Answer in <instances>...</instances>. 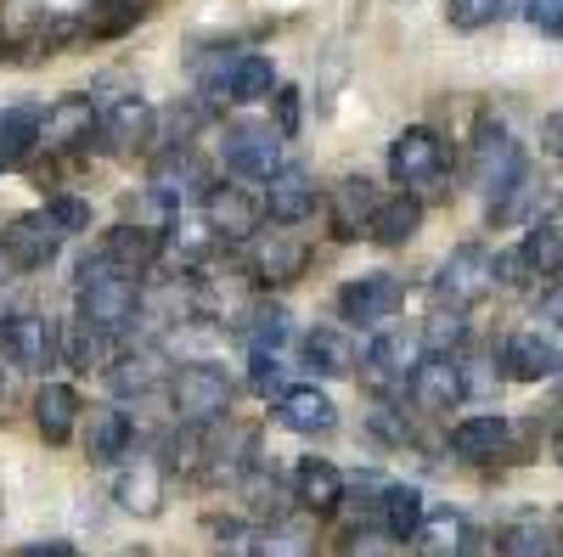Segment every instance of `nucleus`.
<instances>
[{
  "mask_svg": "<svg viewBox=\"0 0 563 557\" xmlns=\"http://www.w3.org/2000/svg\"><path fill=\"white\" fill-rule=\"evenodd\" d=\"M135 315H141V276H119L102 254H90L79 265V321L90 333L113 338Z\"/></svg>",
  "mask_w": 563,
  "mask_h": 557,
  "instance_id": "obj_1",
  "label": "nucleus"
},
{
  "mask_svg": "<svg viewBox=\"0 0 563 557\" xmlns=\"http://www.w3.org/2000/svg\"><path fill=\"white\" fill-rule=\"evenodd\" d=\"M238 400V383H231V371L214 366V360H186L169 371V405H175V423L180 428H209L231 411Z\"/></svg>",
  "mask_w": 563,
  "mask_h": 557,
  "instance_id": "obj_2",
  "label": "nucleus"
},
{
  "mask_svg": "<svg viewBox=\"0 0 563 557\" xmlns=\"http://www.w3.org/2000/svg\"><path fill=\"white\" fill-rule=\"evenodd\" d=\"M467 175H474V186L490 198V209L501 203V198H512L525 186V175H530V164H525V147L512 142L507 130H479V142H474V158H467Z\"/></svg>",
  "mask_w": 563,
  "mask_h": 557,
  "instance_id": "obj_3",
  "label": "nucleus"
},
{
  "mask_svg": "<svg viewBox=\"0 0 563 557\" xmlns=\"http://www.w3.org/2000/svg\"><path fill=\"white\" fill-rule=\"evenodd\" d=\"M389 175L406 186V192H440L445 180V142L429 130V124H411L389 142Z\"/></svg>",
  "mask_w": 563,
  "mask_h": 557,
  "instance_id": "obj_4",
  "label": "nucleus"
},
{
  "mask_svg": "<svg viewBox=\"0 0 563 557\" xmlns=\"http://www.w3.org/2000/svg\"><path fill=\"white\" fill-rule=\"evenodd\" d=\"M0 355H7L18 371H52L63 360V327L52 315L18 310L0 321Z\"/></svg>",
  "mask_w": 563,
  "mask_h": 557,
  "instance_id": "obj_5",
  "label": "nucleus"
},
{
  "mask_svg": "<svg viewBox=\"0 0 563 557\" xmlns=\"http://www.w3.org/2000/svg\"><path fill=\"white\" fill-rule=\"evenodd\" d=\"M490 288H496V254L479 248V243L451 248V259H445L440 276H434V293H440V304H451V310L479 304Z\"/></svg>",
  "mask_w": 563,
  "mask_h": 557,
  "instance_id": "obj_6",
  "label": "nucleus"
},
{
  "mask_svg": "<svg viewBox=\"0 0 563 557\" xmlns=\"http://www.w3.org/2000/svg\"><path fill=\"white\" fill-rule=\"evenodd\" d=\"M220 158L231 175H249V180H271L282 169V135L271 124H254V119H238L220 130Z\"/></svg>",
  "mask_w": 563,
  "mask_h": 557,
  "instance_id": "obj_7",
  "label": "nucleus"
},
{
  "mask_svg": "<svg viewBox=\"0 0 563 557\" xmlns=\"http://www.w3.org/2000/svg\"><path fill=\"white\" fill-rule=\"evenodd\" d=\"M203 220H209V237H220V243H254L265 231V209L249 186H209Z\"/></svg>",
  "mask_w": 563,
  "mask_h": 557,
  "instance_id": "obj_8",
  "label": "nucleus"
},
{
  "mask_svg": "<svg viewBox=\"0 0 563 557\" xmlns=\"http://www.w3.org/2000/svg\"><path fill=\"white\" fill-rule=\"evenodd\" d=\"M406 394H411L417 411H429V416H445L451 405H462V394H467L462 355H422L417 371L406 378Z\"/></svg>",
  "mask_w": 563,
  "mask_h": 557,
  "instance_id": "obj_9",
  "label": "nucleus"
},
{
  "mask_svg": "<svg viewBox=\"0 0 563 557\" xmlns=\"http://www.w3.org/2000/svg\"><path fill=\"white\" fill-rule=\"evenodd\" d=\"M400 304H406V282L389 276V270L355 276V282L339 288V315L350 321V327H378V321H389Z\"/></svg>",
  "mask_w": 563,
  "mask_h": 557,
  "instance_id": "obj_10",
  "label": "nucleus"
},
{
  "mask_svg": "<svg viewBox=\"0 0 563 557\" xmlns=\"http://www.w3.org/2000/svg\"><path fill=\"white\" fill-rule=\"evenodd\" d=\"M417 360H422V338L417 333H378L361 349V378L378 394H389V389H406Z\"/></svg>",
  "mask_w": 563,
  "mask_h": 557,
  "instance_id": "obj_11",
  "label": "nucleus"
},
{
  "mask_svg": "<svg viewBox=\"0 0 563 557\" xmlns=\"http://www.w3.org/2000/svg\"><path fill=\"white\" fill-rule=\"evenodd\" d=\"M90 135H102V113L85 97H63L57 108L40 113V147L45 153H85Z\"/></svg>",
  "mask_w": 563,
  "mask_h": 557,
  "instance_id": "obj_12",
  "label": "nucleus"
},
{
  "mask_svg": "<svg viewBox=\"0 0 563 557\" xmlns=\"http://www.w3.org/2000/svg\"><path fill=\"white\" fill-rule=\"evenodd\" d=\"M316 203H321V192H316L310 169H299V164H282V169L265 180V192H260V209H265V220H276V225H305V220L316 214Z\"/></svg>",
  "mask_w": 563,
  "mask_h": 557,
  "instance_id": "obj_13",
  "label": "nucleus"
},
{
  "mask_svg": "<svg viewBox=\"0 0 563 557\" xmlns=\"http://www.w3.org/2000/svg\"><path fill=\"white\" fill-rule=\"evenodd\" d=\"M378 203H384V192L366 175H344L333 192H327V231H333L339 243L366 237V220H372V209H378Z\"/></svg>",
  "mask_w": 563,
  "mask_h": 557,
  "instance_id": "obj_14",
  "label": "nucleus"
},
{
  "mask_svg": "<svg viewBox=\"0 0 563 557\" xmlns=\"http://www.w3.org/2000/svg\"><path fill=\"white\" fill-rule=\"evenodd\" d=\"M305 265H310V243H299V237H288V231H260L254 237V254H249V276L260 288H282V282H299L305 276Z\"/></svg>",
  "mask_w": 563,
  "mask_h": 557,
  "instance_id": "obj_15",
  "label": "nucleus"
},
{
  "mask_svg": "<svg viewBox=\"0 0 563 557\" xmlns=\"http://www.w3.org/2000/svg\"><path fill=\"white\" fill-rule=\"evenodd\" d=\"M102 142H113V153H153V142H158V113H153V102L119 97V102L102 113Z\"/></svg>",
  "mask_w": 563,
  "mask_h": 557,
  "instance_id": "obj_16",
  "label": "nucleus"
},
{
  "mask_svg": "<svg viewBox=\"0 0 563 557\" xmlns=\"http://www.w3.org/2000/svg\"><path fill=\"white\" fill-rule=\"evenodd\" d=\"M276 423L288 428V434H305V439H321V434H333L339 428V405L327 400L316 383H294L288 394L276 400Z\"/></svg>",
  "mask_w": 563,
  "mask_h": 557,
  "instance_id": "obj_17",
  "label": "nucleus"
},
{
  "mask_svg": "<svg viewBox=\"0 0 563 557\" xmlns=\"http://www.w3.org/2000/svg\"><path fill=\"white\" fill-rule=\"evenodd\" d=\"M0 248L12 254L18 270H45L57 259V248H63V231L45 214H23V220H12L7 231H0Z\"/></svg>",
  "mask_w": 563,
  "mask_h": 557,
  "instance_id": "obj_18",
  "label": "nucleus"
},
{
  "mask_svg": "<svg viewBox=\"0 0 563 557\" xmlns=\"http://www.w3.org/2000/svg\"><path fill=\"white\" fill-rule=\"evenodd\" d=\"M294 501L305 506V513H316V519L339 513V506H344V474L327 456H305L294 468Z\"/></svg>",
  "mask_w": 563,
  "mask_h": 557,
  "instance_id": "obj_19",
  "label": "nucleus"
},
{
  "mask_svg": "<svg viewBox=\"0 0 563 557\" xmlns=\"http://www.w3.org/2000/svg\"><path fill=\"white\" fill-rule=\"evenodd\" d=\"M135 445V423L119 411V405H90L85 416V456L102 461V468H113V461H124Z\"/></svg>",
  "mask_w": 563,
  "mask_h": 557,
  "instance_id": "obj_20",
  "label": "nucleus"
},
{
  "mask_svg": "<svg viewBox=\"0 0 563 557\" xmlns=\"http://www.w3.org/2000/svg\"><path fill=\"white\" fill-rule=\"evenodd\" d=\"M558 366H563V349L541 333H512L501 344V371L507 378H519V383H541V378H558Z\"/></svg>",
  "mask_w": 563,
  "mask_h": 557,
  "instance_id": "obj_21",
  "label": "nucleus"
},
{
  "mask_svg": "<svg viewBox=\"0 0 563 557\" xmlns=\"http://www.w3.org/2000/svg\"><path fill=\"white\" fill-rule=\"evenodd\" d=\"M79 423H85L79 394L68 383H40V394H34V428H40V439L45 445H68Z\"/></svg>",
  "mask_w": 563,
  "mask_h": 557,
  "instance_id": "obj_22",
  "label": "nucleus"
},
{
  "mask_svg": "<svg viewBox=\"0 0 563 557\" xmlns=\"http://www.w3.org/2000/svg\"><path fill=\"white\" fill-rule=\"evenodd\" d=\"M113 495H119V506L124 513H135V519H158L164 513V468L158 461H130V468H119V479H113Z\"/></svg>",
  "mask_w": 563,
  "mask_h": 557,
  "instance_id": "obj_23",
  "label": "nucleus"
},
{
  "mask_svg": "<svg viewBox=\"0 0 563 557\" xmlns=\"http://www.w3.org/2000/svg\"><path fill=\"white\" fill-rule=\"evenodd\" d=\"M119 276H141V270H147L158 254H164V237H158V231H141V225H113L108 231V237H102V248H97Z\"/></svg>",
  "mask_w": 563,
  "mask_h": 557,
  "instance_id": "obj_24",
  "label": "nucleus"
},
{
  "mask_svg": "<svg viewBox=\"0 0 563 557\" xmlns=\"http://www.w3.org/2000/svg\"><path fill=\"white\" fill-rule=\"evenodd\" d=\"M417 231H422V198H411V192L384 198L378 209H372V220H366V237L378 248H406Z\"/></svg>",
  "mask_w": 563,
  "mask_h": 557,
  "instance_id": "obj_25",
  "label": "nucleus"
},
{
  "mask_svg": "<svg viewBox=\"0 0 563 557\" xmlns=\"http://www.w3.org/2000/svg\"><path fill=\"white\" fill-rule=\"evenodd\" d=\"M305 366L316 371V378H350V371L361 366V349L344 327H310L305 333Z\"/></svg>",
  "mask_w": 563,
  "mask_h": 557,
  "instance_id": "obj_26",
  "label": "nucleus"
},
{
  "mask_svg": "<svg viewBox=\"0 0 563 557\" xmlns=\"http://www.w3.org/2000/svg\"><path fill=\"white\" fill-rule=\"evenodd\" d=\"M429 506H422V490L417 484H384L378 490V524H384V541H417Z\"/></svg>",
  "mask_w": 563,
  "mask_h": 557,
  "instance_id": "obj_27",
  "label": "nucleus"
},
{
  "mask_svg": "<svg viewBox=\"0 0 563 557\" xmlns=\"http://www.w3.org/2000/svg\"><path fill=\"white\" fill-rule=\"evenodd\" d=\"M214 90H225L231 102H265L271 90H276V68H271V57L243 52V57H231V63L220 68V85H214Z\"/></svg>",
  "mask_w": 563,
  "mask_h": 557,
  "instance_id": "obj_28",
  "label": "nucleus"
},
{
  "mask_svg": "<svg viewBox=\"0 0 563 557\" xmlns=\"http://www.w3.org/2000/svg\"><path fill=\"white\" fill-rule=\"evenodd\" d=\"M169 378V360L158 355V349H135V355H119L113 366H108V383H113V394H135V400H147L158 383Z\"/></svg>",
  "mask_w": 563,
  "mask_h": 557,
  "instance_id": "obj_29",
  "label": "nucleus"
},
{
  "mask_svg": "<svg viewBox=\"0 0 563 557\" xmlns=\"http://www.w3.org/2000/svg\"><path fill=\"white\" fill-rule=\"evenodd\" d=\"M512 428H507V416H467V423L451 428V450L462 461H496L507 450Z\"/></svg>",
  "mask_w": 563,
  "mask_h": 557,
  "instance_id": "obj_30",
  "label": "nucleus"
},
{
  "mask_svg": "<svg viewBox=\"0 0 563 557\" xmlns=\"http://www.w3.org/2000/svg\"><path fill=\"white\" fill-rule=\"evenodd\" d=\"M153 192H158V198H169L175 209H180V198H186V192H209V186H203V169H198V158L186 153V147L158 153V164H153Z\"/></svg>",
  "mask_w": 563,
  "mask_h": 557,
  "instance_id": "obj_31",
  "label": "nucleus"
},
{
  "mask_svg": "<svg viewBox=\"0 0 563 557\" xmlns=\"http://www.w3.org/2000/svg\"><path fill=\"white\" fill-rule=\"evenodd\" d=\"M40 147V108H7L0 113V169L29 164Z\"/></svg>",
  "mask_w": 563,
  "mask_h": 557,
  "instance_id": "obj_32",
  "label": "nucleus"
},
{
  "mask_svg": "<svg viewBox=\"0 0 563 557\" xmlns=\"http://www.w3.org/2000/svg\"><path fill=\"white\" fill-rule=\"evenodd\" d=\"M462 541H467V530H462L456 513H429L411 546H417V557H467Z\"/></svg>",
  "mask_w": 563,
  "mask_h": 557,
  "instance_id": "obj_33",
  "label": "nucleus"
},
{
  "mask_svg": "<svg viewBox=\"0 0 563 557\" xmlns=\"http://www.w3.org/2000/svg\"><path fill=\"white\" fill-rule=\"evenodd\" d=\"M254 557H316L310 546V530L305 524H288V519H276L254 535Z\"/></svg>",
  "mask_w": 563,
  "mask_h": 557,
  "instance_id": "obj_34",
  "label": "nucleus"
},
{
  "mask_svg": "<svg viewBox=\"0 0 563 557\" xmlns=\"http://www.w3.org/2000/svg\"><path fill=\"white\" fill-rule=\"evenodd\" d=\"M147 7H153V0H97L90 18H85V29L113 40V34H124V29H135L141 18H147Z\"/></svg>",
  "mask_w": 563,
  "mask_h": 557,
  "instance_id": "obj_35",
  "label": "nucleus"
},
{
  "mask_svg": "<svg viewBox=\"0 0 563 557\" xmlns=\"http://www.w3.org/2000/svg\"><path fill=\"white\" fill-rule=\"evenodd\" d=\"M288 333H294V315L282 310V304H254V310H249V344H254V349L276 355L282 344H288Z\"/></svg>",
  "mask_w": 563,
  "mask_h": 557,
  "instance_id": "obj_36",
  "label": "nucleus"
},
{
  "mask_svg": "<svg viewBox=\"0 0 563 557\" xmlns=\"http://www.w3.org/2000/svg\"><path fill=\"white\" fill-rule=\"evenodd\" d=\"M63 360L74 371H108V338L90 333L85 321H74V327L63 333Z\"/></svg>",
  "mask_w": 563,
  "mask_h": 557,
  "instance_id": "obj_37",
  "label": "nucleus"
},
{
  "mask_svg": "<svg viewBox=\"0 0 563 557\" xmlns=\"http://www.w3.org/2000/svg\"><path fill=\"white\" fill-rule=\"evenodd\" d=\"M45 23H52V12L40 7V0H7L0 7V34H7L12 45H29L45 34Z\"/></svg>",
  "mask_w": 563,
  "mask_h": 557,
  "instance_id": "obj_38",
  "label": "nucleus"
},
{
  "mask_svg": "<svg viewBox=\"0 0 563 557\" xmlns=\"http://www.w3.org/2000/svg\"><path fill=\"white\" fill-rule=\"evenodd\" d=\"M501 557H552V530L541 519H512L501 530Z\"/></svg>",
  "mask_w": 563,
  "mask_h": 557,
  "instance_id": "obj_39",
  "label": "nucleus"
},
{
  "mask_svg": "<svg viewBox=\"0 0 563 557\" xmlns=\"http://www.w3.org/2000/svg\"><path fill=\"white\" fill-rule=\"evenodd\" d=\"M512 12V0H445V23L462 29V34H474V29H490Z\"/></svg>",
  "mask_w": 563,
  "mask_h": 557,
  "instance_id": "obj_40",
  "label": "nucleus"
},
{
  "mask_svg": "<svg viewBox=\"0 0 563 557\" xmlns=\"http://www.w3.org/2000/svg\"><path fill=\"white\" fill-rule=\"evenodd\" d=\"M243 501H249V513L254 519H282V484L271 479V468H265V461H254V468L243 474Z\"/></svg>",
  "mask_w": 563,
  "mask_h": 557,
  "instance_id": "obj_41",
  "label": "nucleus"
},
{
  "mask_svg": "<svg viewBox=\"0 0 563 557\" xmlns=\"http://www.w3.org/2000/svg\"><path fill=\"white\" fill-rule=\"evenodd\" d=\"M45 220H52L63 237H79V231H90V203L85 198H68V192H57V198H45V209H40Z\"/></svg>",
  "mask_w": 563,
  "mask_h": 557,
  "instance_id": "obj_42",
  "label": "nucleus"
},
{
  "mask_svg": "<svg viewBox=\"0 0 563 557\" xmlns=\"http://www.w3.org/2000/svg\"><path fill=\"white\" fill-rule=\"evenodd\" d=\"M271 108H276V135H282V142H294V135H299V119H305V90H294V85H276L271 90Z\"/></svg>",
  "mask_w": 563,
  "mask_h": 557,
  "instance_id": "obj_43",
  "label": "nucleus"
},
{
  "mask_svg": "<svg viewBox=\"0 0 563 557\" xmlns=\"http://www.w3.org/2000/svg\"><path fill=\"white\" fill-rule=\"evenodd\" d=\"M249 383H254L260 394H276V400L288 394V383H282V360H276V355H265V349H254V355H249Z\"/></svg>",
  "mask_w": 563,
  "mask_h": 557,
  "instance_id": "obj_44",
  "label": "nucleus"
},
{
  "mask_svg": "<svg viewBox=\"0 0 563 557\" xmlns=\"http://www.w3.org/2000/svg\"><path fill=\"white\" fill-rule=\"evenodd\" d=\"M525 18H530L541 34L563 40V0H530V7H525Z\"/></svg>",
  "mask_w": 563,
  "mask_h": 557,
  "instance_id": "obj_45",
  "label": "nucleus"
},
{
  "mask_svg": "<svg viewBox=\"0 0 563 557\" xmlns=\"http://www.w3.org/2000/svg\"><path fill=\"white\" fill-rule=\"evenodd\" d=\"M530 276H536V270L525 265V254H519V248H507V254H496V282H501V288H525Z\"/></svg>",
  "mask_w": 563,
  "mask_h": 557,
  "instance_id": "obj_46",
  "label": "nucleus"
},
{
  "mask_svg": "<svg viewBox=\"0 0 563 557\" xmlns=\"http://www.w3.org/2000/svg\"><path fill=\"white\" fill-rule=\"evenodd\" d=\"M372 434H378L384 445H406V423H400V416H395L389 405H378V411H372Z\"/></svg>",
  "mask_w": 563,
  "mask_h": 557,
  "instance_id": "obj_47",
  "label": "nucleus"
},
{
  "mask_svg": "<svg viewBox=\"0 0 563 557\" xmlns=\"http://www.w3.org/2000/svg\"><path fill=\"white\" fill-rule=\"evenodd\" d=\"M12 405H18V366L0 355V416H7Z\"/></svg>",
  "mask_w": 563,
  "mask_h": 557,
  "instance_id": "obj_48",
  "label": "nucleus"
},
{
  "mask_svg": "<svg viewBox=\"0 0 563 557\" xmlns=\"http://www.w3.org/2000/svg\"><path fill=\"white\" fill-rule=\"evenodd\" d=\"M541 321H552V327H563V276L541 293Z\"/></svg>",
  "mask_w": 563,
  "mask_h": 557,
  "instance_id": "obj_49",
  "label": "nucleus"
},
{
  "mask_svg": "<svg viewBox=\"0 0 563 557\" xmlns=\"http://www.w3.org/2000/svg\"><path fill=\"white\" fill-rule=\"evenodd\" d=\"M18 557H74V546L68 541H29V546H18Z\"/></svg>",
  "mask_w": 563,
  "mask_h": 557,
  "instance_id": "obj_50",
  "label": "nucleus"
},
{
  "mask_svg": "<svg viewBox=\"0 0 563 557\" xmlns=\"http://www.w3.org/2000/svg\"><path fill=\"white\" fill-rule=\"evenodd\" d=\"M547 142H552V147H558V153H563V108H558V113H552V119H547Z\"/></svg>",
  "mask_w": 563,
  "mask_h": 557,
  "instance_id": "obj_51",
  "label": "nucleus"
},
{
  "mask_svg": "<svg viewBox=\"0 0 563 557\" xmlns=\"http://www.w3.org/2000/svg\"><path fill=\"white\" fill-rule=\"evenodd\" d=\"M12 270H18V265H12V254H7V248H0V282H7V276H12Z\"/></svg>",
  "mask_w": 563,
  "mask_h": 557,
  "instance_id": "obj_52",
  "label": "nucleus"
},
{
  "mask_svg": "<svg viewBox=\"0 0 563 557\" xmlns=\"http://www.w3.org/2000/svg\"><path fill=\"white\" fill-rule=\"evenodd\" d=\"M552 456H558V468H563V428L552 434Z\"/></svg>",
  "mask_w": 563,
  "mask_h": 557,
  "instance_id": "obj_53",
  "label": "nucleus"
},
{
  "mask_svg": "<svg viewBox=\"0 0 563 557\" xmlns=\"http://www.w3.org/2000/svg\"><path fill=\"white\" fill-rule=\"evenodd\" d=\"M124 557H153V552H147V546H135V552H124Z\"/></svg>",
  "mask_w": 563,
  "mask_h": 557,
  "instance_id": "obj_54",
  "label": "nucleus"
},
{
  "mask_svg": "<svg viewBox=\"0 0 563 557\" xmlns=\"http://www.w3.org/2000/svg\"><path fill=\"white\" fill-rule=\"evenodd\" d=\"M558 378H563V366H558Z\"/></svg>",
  "mask_w": 563,
  "mask_h": 557,
  "instance_id": "obj_55",
  "label": "nucleus"
}]
</instances>
